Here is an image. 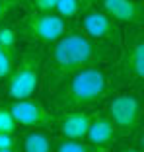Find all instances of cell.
<instances>
[{"label": "cell", "mask_w": 144, "mask_h": 152, "mask_svg": "<svg viewBox=\"0 0 144 152\" xmlns=\"http://www.w3.org/2000/svg\"><path fill=\"white\" fill-rule=\"evenodd\" d=\"M119 51L90 39L80 29H68L64 35L49 45L43 58L41 86L51 96L68 76L92 64L113 63Z\"/></svg>", "instance_id": "cell-1"}, {"label": "cell", "mask_w": 144, "mask_h": 152, "mask_svg": "<svg viewBox=\"0 0 144 152\" xmlns=\"http://www.w3.org/2000/svg\"><path fill=\"white\" fill-rule=\"evenodd\" d=\"M113 80L103 64H92L74 72L51 94L53 111L94 109L109 98Z\"/></svg>", "instance_id": "cell-2"}, {"label": "cell", "mask_w": 144, "mask_h": 152, "mask_svg": "<svg viewBox=\"0 0 144 152\" xmlns=\"http://www.w3.org/2000/svg\"><path fill=\"white\" fill-rule=\"evenodd\" d=\"M43 58H45V51H41L37 45H31L25 51L18 53L12 74L4 82L6 94H8L10 102L12 99H25V98L35 96V92L41 86Z\"/></svg>", "instance_id": "cell-3"}, {"label": "cell", "mask_w": 144, "mask_h": 152, "mask_svg": "<svg viewBox=\"0 0 144 152\" xmlns=\"http://www.w3.org/2000/svg\"><path fill=\"white\" fill-rule=\"evenodd\" d=\"M119 51L121 53L119 57H115V70H113L111 80L127 90H138L144 76V41L140 27H136V31L129 35L125 47Z\"/></svg>", "instance_id": "cell-4"}, {"label": "cell", "mask_w": 144, "mask_h": 152, "mask_svg": "<svg viewBox=\"0 0 144 152\" xmlns=\"http://www.w3.org/2000/svg\"><path fill=\"white\" fill-rule=\"evenodd\" d=\"M68 29H70L68 20L60 18L59 14L29 10L20 20L18 35H22L31 45H51L60 35H64Z\"/></svg>", "instance_id": "cell-5"}, {"label": "cell", "mask_w": 144, "mask_h": 152, "mask_svg": "<svg viewBox=\"0 0 144 152\" xmlns=\"http://www.w3.org/2000/svg\"><path fill=\"white\" fill-rule=\"evenodd\" d=\"M105 115L111 119L119 134L131 137L140 129V119H142V99L138 92L125 90L115 94L107 103V113Z\"/></svg>", "instance_id": "cell-6"}, {"label": "cell", "mask_w": 144, "mask_h": 152, "mask_svg": "<svg viewBox=\"0 0 144 152\" xmlns=\"http://www.w3.org/2000/svg\"><path fill=\"white\" fill-rule=\"evenodd\" d=\"M78 29L84 35H88L90 39L97 41L101 45H107L113 49H121L123 45V35H121V27L113 18H109L103 10H95V8H86L84 12L78 16Z\"/></svg>", "instance_id": "cell-7"}, {"label": "cell", "mask_w": 144, "mask_h": 152, "mask_svg": "<svg viewBox=\"0 0 144 152\" xmlns=\"http://www.w3.org/2000/svg\"><path fill=\"white\" fill-rule=\"evenodd\" d=\"M10 111H12L14 119L18 123V127H25V129H51L55 123V111L47 109L43 102L31 98L25 99H12L8 103Z\"/></svg>", "instance_id": "cell-8"}, {"label": "cell", "mask_w": 144, "mask_h": 152, "mask_svg": "<svg viewBox=\"0 0 144 152\" xmlns=\"http://www.w3.org/2000/svg\"><path fill=\"white\" fill-rule=\"evenodd\" d=\"M99 111L95 109H68V111L55 113L53 129H57L59 137L66 139H86V133L90 129L94 117Z\"/></svg>", "instance_id": "cell-9"}, {"label": "cell", "mask_w": 144, "mask_h": 152, "mask_svg": "<svg viewBox=\"0 0 144 152\" xmlns=\"http://www.w3.org/2000/svg\"><path fill=\"white\" fill-rule=\"evenodd\" d=\"M101 10L117 23L140 27L142 23V4L138 0H99Z\"/></svg>", "instance_id": "cell-10"}, {"label": "cell", "mask_w": 144, "mask_h": 152, "mask_svg": "<svg viewBox=\"0 0 144 152\" xmlns=\"http://www.w3.org/2000/svg\"><path fill=\"white\" fill-rule=\"evenodd\" d=\"M117 137H119L117 129H115V125L111 123V119L105 113H97L94 117V121H92L88 133H86V140L88 142L95 144L99 148H105V150H109L115 144Z\"/></svg>", "instance_id": "cell-11"}, {"label": "cell", "mask_w": 144, "mask_h": 152, "mask_svg": "<svg viewBox=\"0 0 144 152\" xmlns=\"http://www.w3.org/2000/svg\"><path fill=\"white\" fill-rule=\"evenodd\" d=\"M20 152H53V137L47 129H29L18 139Z\"/></svg>", "instance_id": "cell-12"}, {"label": "cell", "mask_w": 144, "mask_h": 152, "mask_svg": "<svg viewBox=\"0 0 144 152\" xmlns=\"http://www.w3.org/2000/svg\"><path fill=\"white\" fill-rule=\"evenodd\" d=\"M53 152H109L86 139H66V137H53Z\"/></svg>", "instance_id": "cell-13"}, {"label": "cell", "mask_w": 144, "mask_h": 152, "mask_svg": "<svg viewBox=\"0 0 144 152\" xmlns=\"http://www.w3.org/2000/svg\"><path fill=\"white\" fill-rule=\"evenodd\" d=\"M86 8H90V6L86 4L84 0H59L57 6H55V14H59L64 20H74Z\"/></svg>", "instance_id": "cell-14"}, {"label": "cell", "mask_w": 144, "mask_h": 152, "mask_svg": "<svg viewBox=\"0 0 144 152\" xmlns=\"http://www.w3.org/2000/svg\"><path fill=\"white\" fill-rule=\"evenodd\" d=\"M18 31L8 23H0V47L2 51H18Z\"/></svg>", "instance_id": "cell-15"}, {"label": "cell", "mask_w": 144, "mask_h": 152, "mask_svg": "<svg viewBox=\"0 0 144 152\" xmlns=\"http://www.w3.org/2000/svg\"><path fill=\"white\" fill-rule=\"evenodd\" d=\"M18 53L20 51H0V82H6L12 74Z\"/></svg>", "instance_id": "cell-16"}, {"label": "cell", "mask_w": 144, "mask_h": 152, "mask_svg": "<svg viewBox=\"0 0 144 152\" xmlns=\"http://www.w3.org/2000/svg\"><path fill=\"white\" fill-rule=\"evenodd\" d=\"M16 131H18V123L14 119L10 107L8 105H0V133L16 134Z\"/></svg>", "instance_id": "cell-17"}, {"label": "cell", "mask_w": 144, "mask_h": 152, "mask_svg": "<svg viewBox=\"0 0 144 152\" xmlns=\"http://www.w3.org/2000/svg\"><path fill=\"white\" fill-rule=\"evenodd\" d=\"M22 2L23 0H0V23L4 22V20L8 18L10 14L18 8Z\"/></svg>", "instance_id": "cell-18"}, {"label": "cell", "mask_w": 144, "mask_h": 152, "mask_svg": "<svg viewBox=\"0 0 144 152\" xmlns=\"http://www.w3.org/2000/svg\"><path fill=\"white\" fill-rule=\"evenodd\" d=\"M57 2L59 0H31V6L37 12H55Z\"/></svg>", "instance_id": "cell-19"}, {"label": "cell", "mask_w": 144, "mask_h": 152, "mask_svg": "<svg viewBox=\"0 0 144 152\" xmlns=\"http://www.w3.org/2000/svg\"><path fill=\"white\" fill-rule=\"evenodd\" d=\"M16 146H18V137H16V134L0 133V150H6V148H16Z\"/></svg>", "instance_id": "cell-20"}, {"label": "cell", "mask_w": 144, "mask_h": 152, "mask_svg": "<svg viewBox=\"0 0 144 152\" xmlns=\"http://www.w3.org/2000/svg\"><path fill=\"white\" fill-rule=\"evenodd\" d=\"M119 152H140V148L138 146H129V148H123V150H119Z\"/></svg>", "instance_id": "cell-21"}, {"label": "cell", "mask_w": 144, "mask_h": 152, "mask_svg": "<svg viewBox=\"0 0 144 152\" xmlns=\"http://www.w3.org/2000/svg\"><path fill=\"white\" fill-rule=\"evenodd\" d=\"M0 152H20V148L16 146V148H6V150H0Z\"/></svg>", "instance_id": "cell-22"}, {"label": "cell", "mask_w": 144, "mask_h": 152, "mask_svg": "<svg viewBox=\"0 0 144 152\" xmlns=\"http://www.w3.org/2000/svg\"><path fill=\"white\" fill-rule=\"evenodd\" d=\"M84 2H86V4H88V6H94L95 2H97V0H84Z\"/></svg>", "instance_id": "cell-23"}]
</instances>
